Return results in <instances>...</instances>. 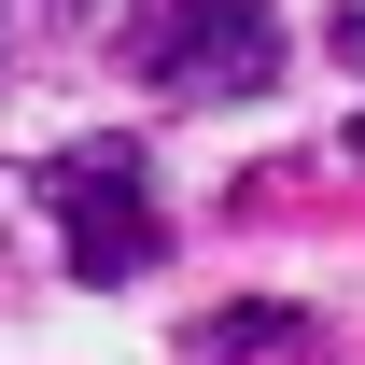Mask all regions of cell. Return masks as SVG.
Listing matches in <instances>:
<instances>
[{
  "label": "cell",
  "mask_w": 365,
  "mask_h": 365,
  "mask_svg": "<svg viewBox=\"0 0 365 365\" xmlns=\"http://www.w3.org/2000/svg\"><path fill=\"white\" fill-rule=\"evenodd\" d=\"M182 351H197V365H239V351H295V309H197V323H182Z\"/></svg>",
  "instance_id": "3957f363"
},
{
  "label": "cell",
  "mask_w": 365,
  "mask_h": 365,
  "mask_svg": "<svg viewBox=\"0 0 365 365\" xmlns=\"http://www.w3.org/2000/svg\"><path fill=\"white\" fill-rule=\"evenodd\" d=\"M127 71L155 98H267L281 85V14L267 0H140Z\"/></svg>",
  "instance_id": "6da1fadb"
},
{
  "label": "cell",
  "mask_w": 365,
  "mask_h": 365,
  "mask_svg": "<svg viewBox=\"0 0 365 365\" xmlns=\"http://www.w3.org/2000/svg\"><path fill=\"white\" fill-rule=\"evenodd\" d=\"M351 155H365V140H351Z\"/></svg>",
  "instance_id": "5b68a950"
},
{
  "label": "cell",
  "mask_w": 365,
  "mask_h": 365,
  "mask_svg": "<svg viewBox=\"0 0 365 365\" xmlns=\"http://www.w3.org/2000/svg\"><path fill=\"white\" fill-rule=\"evenodd\" d=\"M43 211H56L71 281H140V267H169V225H155V182H140L127 140H71V155L43 169Z\"/></svg>",
  "instance_id": "7a4b0ae2"
},
{
  "label": "cell",
  "mask_w": 365,
  "mask_h": 365,
  "mask_svg": "<svg viewBox=\"0 0 365 365\" xmlns=\"http://www.w3.org/2000/svg\"><path fill=\"white\" fill-rule=\"evenodd\" d=\"M337 71H365V14H337Z\"/></svg>",
  "instance_id": "277c9868"
}]
</instances>
